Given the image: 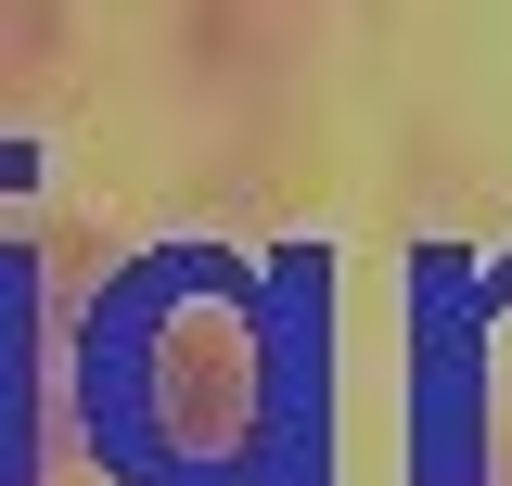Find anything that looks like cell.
Masks as SVG:
<instances>
[{"mask_svg": "<svg viewBox=\"0 0 512 486\" xmlns=\"http://www.w3.org/2000/svg\"><path fill=\"white\" fill-rule=\"evenodd\" d=\"M256 384H269V320H256L231 256H141L90 307V448L116 486H244L256 474Z\"/></svg>", "mask_w": 512, "mask_h": 486, "instance_id": "6da1fadb", "label": "cell"}, {"mask_svg": "<svg viewBox=\"0 0 512 486\" xmlns=\"http://www.w3.org/2000/svg\"><path fill=\"white\" fill-rule=\"evenodd\" d=\"M397 333H410V359H397L410 486H487V461H500V333H512L487 256L423 243L410 282H397Z\"/></svg>", "mask_w": 512, "mask_h": 486, "instance_id": "7a4b0ae2", "label": "cell"}, {"mask_svg": "<svg viewBox=\"0 0 512 486\" xmlns=\"http://www.w3.org/2000/svg\"><path fill=\"white\" fill-rule=\"evenodd\" d=\"M269 384H256V474L244 486H333V307L320 256L269 269Z\"/></svg>", "mask_w": 512, "mask_h": 486, "instance_id": "3957f363", "label": "cell"}, {"mask_svg": "<svg viewBox=\"0 0 512 486\" xmlns=\"http://www.w3.org/2000/svg\"><path fill=\"white\" fill-rule=\"evenodd\" d=\"M487 282H500V295H512V256H500V269H487Z\"/></svg>", "mask_w": 512, "mask_h": 486, "instance_id": "277c9868", "label": "cell"}]
</instances>
